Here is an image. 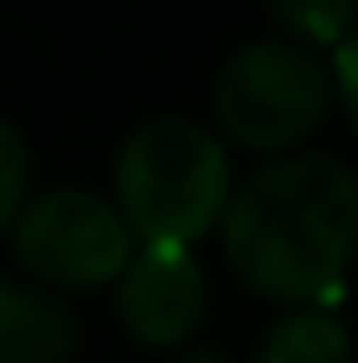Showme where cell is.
<instances>
[{
    "label": "cell",
    "mask_w": 358,
    "mask_h": 363,
    "mask_svg": "<svg viewBox=\"0 0 358 363\" xmlns=\"http://www.w3.org/2000/svg\"><path fill=\"white\" fill-rule=\"evenodd\" d=\"M221 253L253 295L327 306L358 258V174L332 153H285L232 184Z\"/></svg>",
    "instance_id": "6da1fadb"
},
{
    "label": "cell",
    "mask_w": 358,
    "mask_h": 363,
    "mask_svg": "<svg viewBox=\"0 0 358 363\" xmlns=\"http://www.w3.org/2000/svg\"><path fill=\"white\" fill-rule=\"evenodd\" d=\"M232 200V153L227 143L190 116H153L127 132L111 169V206L127 221L132 242L190 247Z\"/></svg>",
    "instance_id": "7a4b0ae2"
},
{
    "label": "cell",
    "mask_w": 358,
    "mask_h": 363,
    "mask_svg": "<svg viewBox=\"0 0 358 363\" xmlns=\"http://www.w3.org/2000/svg\"><path fill=\"white\" fill-rule=\"evenodd\" d=\"M332 106L337 100H332L327 58L285 37H258L237 48L211 79V111L221 137L253 153L285 158L322 127Z\"/></svg>",
    "instance_id": "3957f363"
},
{
    "label": "cell",
    "mask_w": 358,
    "mask_h": 363,
    "mask_svg": "<svg viewBox=\"0 0 358 363\" xmlns=\"http://www.w3.org/2000/svg\"><path fill=\"white\" fill-rule=\"evenodd\" d=\"M11 247L16 264L53 295L116 284L138 253L116 206L95 190H69V184L43 190L21 206V216L11 221Z\"/></svg>",
    "instance_id": "277c9868"
},
{
    "label": "cell",
    "mask_w": 358,
    "mask_h": 363,
    "mask_svg": "<svg viewBox=\"0 0 358 363\" xmlns=\"http://www.w3.org/2000/svg\"><path fill=\"white\" fill-rule=\"evenodd\" d=\"M116 316L142 347L190 342L206 316V269L190 247L147 242L116 279Z\"/></svg>",
    "instance_id": "5b68a950"
},
{
    "label": "cell",
    "mask_w": 358,
    "mask_h": 363,
    "mask_svg": "<svg viewBox=\"0 0 358 363\" xmlns=\"http://www.w3.org/2000/svg\"><path fill=\"white\" fill-rule=\"evenodd\" d=\"M74 347L79 321L64 295L0 279V363H69Z\"/></svg>",
    "instance_id": "8992f818"
},
{
    "label": "cell",
    "mask_w": 358,
    "mask_h": 363,
    "mask_svg": "<svg viewBox=\"0 0 358 363\" xmlns=\"http://www.w3.org/2000/svg\"><path fill=\"white\" fill-rule=\"evenodd\" d=\"M253 363H353V337L327 306H295L264 332Z\"/></svg>",
    "instance_id": "52a82bcc"
},
{
    "label": "cell",
    "mask_w": 358,
    "mask_h": 363,
    "mask_svg": "<svg viewBox=\"0 0 358 363\" xmlns=\"http://www.w3.org/2000/svg\"><path fill=\"white\" fill-rule=\"evenodd\" d=\"M279 37L311 53H332L358 27V0H264Z\"/></svg>",
    "instance_id": "ba28073f"
},
{
    "label": "cell",
    "mask_w": 358,
    "mask_h": 363,
    "mask_svg": "<svg viewBox=\"0 0 358 363\" xmlns=\"http://www.w3.org/2000/svg\"><path fill=\"white\" fill-rule=\"evenodd\" d=\"M27 179H32V158L21 132L0 116V232H11V221L27 206Z\"/></svg>",
    "instance_id": "9c48e42d"
},
{
    "label": "cell",
    "mask_w": 358,
    "mask_h": 363,
    "mask_svg": "<svg viewBox=\"0 0 358 363\" xmlns=\"http://www.w3.org/2000/svg\"><path fill=\"white\" fill-rule=\"evenodd\" d=\"M327 69H332V100L342 106V116H348L353 132H358V27L332 48Z\"/></svg>",
    "instance_id": "30bf717a"
},
{
    "label": "cell",
    "mask_w": 358,
    "mask_h": 363,
    "mask_svg": "<svg viewBox=\"0 0 358 363\" xmlns=\"http://www.w3.org/2000/svg\"><path fill=\"white\" fill-rule=\"evenodd\" d=\"M174 363H237V358H227L221 347H184Z\"/></svg>",
    "instance_id": "8fae6325"
}]
</instances>
